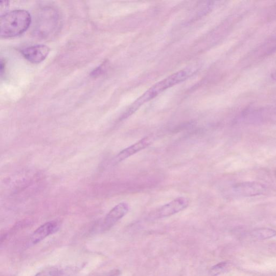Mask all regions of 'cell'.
Instances as JSON below:
<instances>
[{"mask_svg": "<svg viewBox=\"0 0 276 276\" xmlns=\"http://www.w3.org/2000/svg\"><path fill=\"white\" fill-rule=\"evenodd\" d=\"M195 71L196 69L192 67L182 69L157 83L131 104L122 116L121 120H125L132 115L143 105L154 99L169 88L185 81L195 74Z\"/></svg>", "mask_w": 276, "mask_h": 276, "instance_id": "cell-1", "label": "cell"}, {"mask_svg": "<svg viewBox=\"0 0 276 276\" xmlns=\"http://www.w3.org/2000/svg\"><path fill=\"white\" fill-rule=\"evenodd\" d=\"M30 14L25 10H15L6 13L0 18V36L11 38L25 32L31 24Z\"/></svg>", "mask_w": 276, "mask_h": 276, "instance_id": "cell-2", "label": "cell"}, {"mask_svg": "<svg viewBox=\"0 0 276 276\" xmlns=\"http://www.w3.org/2000/svg\"><path fill=\"white\" fill-rule=\"evenodd\" d=\"M189 204L190 200L188 198L179 197L156 210L151 214V218L153 219L167 218L185 210Z\"/></svg>", "mask_w": 276, "mask_h": 276, "instance_id": "cell-3", "label": "cell"}, {"mask_svg": "<svg viewBox=\"0 0 276 276\" xmlns=\"http://www.w3.org/2000/svg\"><path fill=\"white\" fill-rule=\"evenodd\" d=\"M129 204L125 202L120 203L113 207L105 217L102 226L103 231L111 229L129 212Z\"/></svg>", "mask_w": 276, "mask_h": 276, "instance_id": "cell-4", "label": "cell"}, {"mask_svg": "<svg viewBox=\"0 0 276 276\" xmlns=\"http://www.w3.org/2000/svg\"><path fill=\"white\" fill-rule=\"evenodd\" d=\"M50 52L51 49L49 47L37 45L23 49L21 53L29 62L39 63L45 60Z\"/></svg>", "mask_w": 276, "mask_h": 276, "instance_id": "cell-5", "label": "cell"}, {"mask_svg": "<svg viewBox=\"0 0 276 276\" xmlns=\"http://www.w3.org/2000/svg\"><path fill=\"white\" fill-rule=\"evenodd\" d=\"M234 191L238 195L244 197H251L262 195L266 189L262 184L255 182H243L235 185Z\"/></svg>", "mask_w": 276, "mask_h": 276, "instance_id": "cell-6", "label": "cell"}, {"mask_svg": "<svg viewBox=\"0 0 276 276\" xmlns=\"http://www.w3.org/2000/svg\"><path fill=\"white\" fill-rule=\"evenodd\" d=\"M152 139L150 136H146L134 144L126 148L116 157V162H121L132 155L139 152L149 147L152 143Z\"/></svg>", "mask_w": 276, "mask_h": 276, "instance_id": "cell-7", "label": "cell"}, {"mask_svg": "<svg viewBox=\"0 0 276 276\" xmlns=\"http://www.w3.org/2000/svg\"><path fill=\"white\" fill-rule=\"evenodd\" d=\"M59 225L55 221L47 222L39 226L32 235L31 242L36 244L40 242L49 236L56 233L59 229Z\"/></svg>", "mask_w": 276, "mask_h": 276, "instance_id": "cell-8", "label": "cell"}, {"mask_svg": "<svg viewBox=\"0 0 276 276\" xmlns=\"http://www.w3.org/2000/svg\"><path fill=\"white\" fill-rule=\"evenodd\" d=\"M252 237L256 240H266L272 238L276 235V232L269 228H261L253 231L251 233Z\"/></svg>", "mask_w": 276, "mask_h": 276, "instance_id": "cell-9", "label": "cell"}, {"mask_svg": "<svg viewBox=\"0 0 276 276\" xmlns=\"http://www.w3.org/2000/svg\"><path fill=\"white\" fill-rule=\"evenodd\" d=\"M229 268V264L226 262L220 263L213 267L211 271L212 275H219L226 270Z\"/></svg>", "mask_w": 276, "mask_h": 276, "instance_id": "cell-10", "label": "cell"}, {"mask_svg": "<svg viewBox=\"0 0 276 276\" xmlns=\"http://www.w3.org/2000/svg\"><path fill=\"white\" fill-rule=\"evenodd\" d=\"M61 271L55 268H48L38 273L35 276H60Z\"/></svg>", "mask_w": 276, "mask_h": 276, "instance_id": "cell-11", "label": "cell"}, {"mask_svg": "<svg viewBox=\"0 0 276 276\" xmlns=\"http://www.w3.org/2000/svg\"><path fill=\"white\" fill-rule=\"evenodd\" d=\"M5 64L3 59L1 60V76H3L5 71Z\"/></svg>", "mask_w": 276, "mask_h": 276, "instance_id": "cell-12", "label": "cell"}, {"mask_svg": "<svg viewBox=\"0 0 276 276\" xmlns=\"http://www.w3.org/2000/svg\"><path fill=\"white\" fill-rule=\"evenodd\" d=\"M271 77L276 81V72L271 75Z\"/></svg>", "mask_w": 276, "mask_h": 276, "instance_id": "cell-13", "label": "cell"}]
</instances>
